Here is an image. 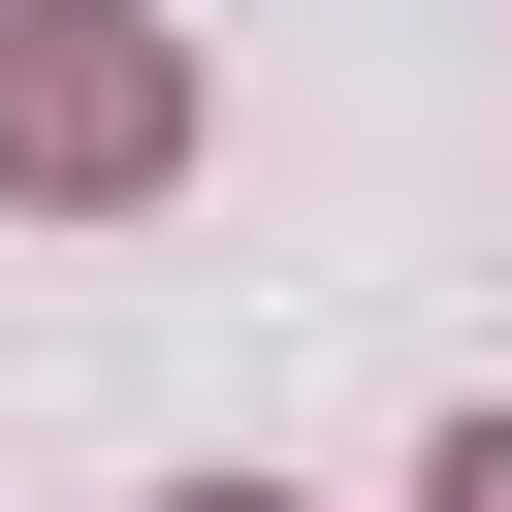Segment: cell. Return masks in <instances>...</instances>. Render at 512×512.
Returning <instances> with one entry per match:
<instances>
[{"mask_svg":"<svg viewBox=\"0 0 512 512\" xmlns=\"http://www.w3.org/2000/svg\"><path fill=\"white\" fill-rule=\"evenodd\" d=\"M160 160H192V32H160V0H0V192L128 224Z\"/></svg>","mask_w":512,"mask_h":512,"instance_id":"cell-1","label":"cell"},{"mask_svg":"<svg viewBox=\"0 0 512 512\" xmlns=\"http://www.w3.org/2000/svg\"><path fill=\"white\" fill-rule=\"evenodd\" d=\"M416 512H512V416H448V448H416Z\"/></svg>","mask_w":512,"mask_h":512,"instance_id":"cell-2","label":"cell"},{"mask_svg":"<svg viewBox=\"0 0 512 512\" xmlns=\"http://www.w3.org/2000/svg\"><path fill=\"white\" fill-rule=\"evenodd\" d=\"M192 512H256V480H192Z\"/></svg>","mask_w":512,"mask_h":512,"instance_id":"cell-3","label":"cell"}]
</instances>
